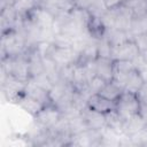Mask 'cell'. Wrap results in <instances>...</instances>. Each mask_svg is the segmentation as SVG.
Masks as SVG:
<instances>
[{"label":"cell","instance_id":"6da1fadb","mask_svg":"<svg viewBox=\"0 0 147 147\" xmlns=\"http://www.w3.org/2000/svg\"><path fill=\"white\" fill-rule=\"evenodd\" d=\"M29 47L21 29H10L1 32V59L25 54Z\"/></svg>","mask_w":147,"mask_h":147},{"label":"cell","instance_id":"7a4b0ae2","mask_svg":"<svg viewBox=\"0 0 147 147\" xmlns=\"http://www.w3.org/2000/svg\"><path fill=\"white\" fill-rule=\"evenodd\" d=\"M1 71L28 83L30 80V69L26 53L18 56L1 59Z\"/></svg>","mask_w":147,"mask_h":147},{"label":"cell","instance_id":"3957f363","mask_svg":"<svg viewBox=\"0 0 147 147\" xmlns=\"http://www.w3.org/2000/svg\"><path fill=\"white\" fill-rule=\"evenodd\" d=\"M62 117H63L62 111L52 103V105L45 106L36 116H33L32 122L40 129L49 131L60 122Z\"/></svg>","mask_w":147,"mask_h":147},{"label":"cell","instance_id":"277c9868","mask_svg":"<svg viewBox=\"0 0 147 147\" xmlns=\"http://www.w3.org/2000/svg\"><path fill=\"white\" fill-rule=\"evenodd\" d=\"M25 85L26 83L1 71V92L7 101L15 103L16 100L23 94Z\"/></svg>","mask_w":147,"mask_h":147},{"label":"cell","instance_id":"5b68a950","mask_svg":"<svg viewBox=\"0 0 147 147\" xmlns=\"http://www.w3.org/2000/svg\"><path fill=\"white\" fill-rule=\"evenodd\" d=\"M140 110V101L137 98V94L124 91L119 99L116 101V111L125 121L132 115L138 114Z\"/></svg>","mask_w":147,"mask_h":147},{"label":"cell","instance_id":"8992f818","mask_svg":"<svg viewBox=\"0 0 147 147\" xmlns=\"http://www.w3.org/2000/svg\"><path fill=\"white\" fill-rule=\"evenodd\" d=\"M78 56L79 54L72 47H59V46H55L54 44L47 55V57H49L57 68L77 63Z\"/></svg>","mask_w":147,"mask_h":147},{"label":"cell","instance_id":"52a82bcc","mask_svg":"<svg viewBox=\"0 0 147 147\" xmlns=\"http://www.w3.org/2000/svg\"><path fill=\"white\" fill-rule=\"evenodd\" d=\"M102 145V132L101 130L86 129L79 133L72 134L70 139V146L79 147H92Z\"/></svg>","mask_w":147,"mask_h":147},{"label":"cell","instance_id":"ba28073f","mask_svg":"<svg viewBox=\"0 0 147 147\" xmlns=\"http://www.w3.org/2000/svg\"><path fill=\"white\" fill-rule=\"evenodd\" d=\"M28 20H30L34 25H37L41 30H54L55 24V16L48 11L47 9L37 6L28 16H25Z\"/></svg>","mask_w":147,"mask_h":147},{"label":"cell","instance_id":"9c48e42d","mask_svg":"<svg viewBox=\"0 0 147 147\" xmlns=\"http://www.w3.org/2000/svg\"><path fill=\"white\" fill-rule=\"evenodd\" d=\"M140 55V51L136 45L133 39H129L123 44L113 47L111 51V59L113 60H127L133 61Z\"/></svg>","mask_w":147,"mask_h":147},{"label":"cell","instance_id":"30bf717a","mask_svg":"<svg viewBox=\"0 0 147 147\" xmlns=\"http://www.w3.org/2000/svg\"><path fill=\"white\" fill-rule=\"evenodd\" d=\"M86 107L88 109L94 110V111L107 114V113L116 109V102L106 99L105 96L100 95L99 93H94V94H91L87 98V100H86Z\"/></svg>","mask_w":147,"mask_h":147},{"label":"cell","instance_id":"8fae6325","mask_svg":"<svg viewBox=\"0 0 147 147\" xmlns=\"http://www.w3.org/2000/svg\"><path fill=\"white\" fill-rule=\"evenodd\" d=\"M82 117L87 126V129H93V130H102L106 126V114L94 111L92 109H88L85 107L82 111Z\"/></svg>","mask_w":147,"mask_h":147},{"label":"cell","instance_id":"7c38bea8","mask_svg":"<svg viewBox=\"0 0 147 147\" xmlns=\"http://www.w3.org/2000/svg\"><path fill=\"white\" fill-rule=\"evenodd\" d=\"M114 78L113 80L116 82L124 88V84L126 80L127 75L134 69L133 61L127 60H114Z\"/></svg>","mask_w":147,"mask_h":147},{"label":"cell","instance_id":"4fadbf2b","mask_svg":"<svg viewBox=\"0 0 147 147\" xmlns=\"http://www.w3.org/2000/svg\"><path fill=\"white\" fill-rule=\"evenodd\" d=\"M25 95L37 100L38 102H40L44 106H48L52 105V100H51V95H49V91L32 83V82H28L23 92Z\"/></svg>","mask_w":147,"mask_h":147},{"label":"cell","instance_id":"5bb4252c","mask_svg":"<svg viewBox=\"0 0 147 147\" xmlns=\"http://www.w3.org/2000/svg\"><path fill=\"white\" fill-rule=\"evenodd\" d=\"M114 13H115V25H114V29H118V30H123V31H127L129 32L130 28H131L132 20H133L132 11L123 3L118 8L114 9Z\"/></svg>","mask_w":147,"mask_h":147},{"label":"cell","instance_id":"9a60e30c","mask_svg":"<svg viewBox=\"0 0 147 147\" xmlns=\"http://www.w3.org/2000/svg\"><path fill=\"white\" fill-rule=\"evenodd\" d=\"M94 63L95 75L106 82H111L114 78V60L111 57H98Z\"/></svg>","mask_w":147,"mask_h":147},{"label":"cell","instance_id":"2e32d148","mask_svg":"<svg viewBox=\"0 0 147 147\" xmlns=\"http://www.w3.org/2000/svg\"><path fill=\"white\" fill-rule=\"evenodd\" d=\"M147 126L146 121L142 118V116L138 113L136 115H132L131 117L126 118L124 121L123 125V134L126 137H131L138 132H140L142 129Z\"/></svg>","mask_w":147,"mask_h":147},{"label":"cell","instance_id":"e0dca14e","mask_svg":"<svg viewBox=\"0 0 147 147\" xmlns=\"http://www.w3.org/2000/svg\"><path fill=\"white\" fill-rule=\"evenodd\" d=\"M22 110H24L25 113H28L30 116H36L45 106L44 105H41L40 102H38L37 100H34V99H32V98H30V96H28V95H25L24 93L16 100V102H15Z\"/></svg>","mask_w":147,"mask_h":147},{"label":"cell","instance_id":"ac0fdd59","mask_svg":"<svg viewBox=\"0 0 147 147\" xmlns=\"http://www.w3.org/2000/svg\"><path fill=\"white\" fill-rule=\"evenodd\" d=\"M146 80L144 79V77L141 76L140 71L134 68L126 77V80H125V84H124V91L126 92H131V93H137L140 87L142 86V84L145 83Z\"/></svg>","mask_w":147,"mask_h":147},{"label":"cell","instance_id":"d6986e66","mask_svg":"<svg viewBox=\"0 0 147 147\" xmlns=\"http://www.w3.org/2000/svg\"><path fill=\"white\" fill-rule=\"evenodd\" d=\"M103 36L106 37L108 42L111 45V47H116V46L123 44L124 41H126L129 39H132L127 31H123V30H118V29L106 30Z\"/></svg>","mask_w":147,"mask_h":147},{"label":"cell","instance_id":"ffe728a7","mask_svg":"<svg viewBox=\"0 0 147 147\" xmlns=\"http://www.w3.org/2000/svg\"><path fill=\"white\" fill-rule=\"evenodd\" d=\"M123 92H124V88L121 85H118L116 82L111 80V82L106 83V85L102 87V90L99 92V94L110 101L116 102L119 99V96L123 94Z\"/></svg>","mask_w":147,"mask_h":147},{"label":"cell","instance_id":"44dd1931","mask_svg":"<svg viewBox=\"0 0 147 147\" xmlns=\"http://www.w3.org/2000/svg\"><path fill=\"white\" fill-rule=\"evenodd\" d=\"M106 126L109 127L110 130L115 131L118 134H123V125H124V119L122 116L115 110H111L106 114Z\"/></svg>","mask_w":147,"mask_h":147},{"label":"cell","instance_id":"7402d4cb","mask_svg":"<svg viewBox=\"0 0 147 147\" xmlns=\"http://www.w3.org/2000/svg\"><path fill=\"white\" fill-rule=\"evenodd\" d=\"M11 6L17 13V15L24 18L38 6V3L34 0H13Z\"/></svg>","mask_w":147,"mask_h":147},{"label":"cell","instance_id":"603a6c76","mask_svg":"<svg viewBox=\"0 0 147 147\" xmlns=\"http://www.w3.org/2000/svg\"><path fill=\"white\" fill-rule=\"evenodd\" d=\"M142 32H147V13L140 16H134L131 23V28H130V36L131 38L138 33H142Z\"/></svg>","mask_w":147,"mask_h":147},{"label":"cell","instance_id":"cb8c5ba5","mask_svg":"<svg viewBox=\"0 0 147 147\" xmlns=\"http://www.w3.org/2000/svg\"><path fill=\"white\" fill-rule=\"evenodd\" d=\"M124 5L132 11L133 17L147 13V0H125Z\"/></svg>","mask_w":147,"mask_h":147},{"label":"cell","instance_id":"d4e9b609","mask_svg":"<svg viewBox=\"0 0 147 147\" xmlns=\"http://www.w3.org/2000/svg\"><path fill=\"white\" fill-rule=\"evenodd\" d=\"M113 47L105 36L98 38V54L99 57H111Z\"/></svg>","mask_w":147,"mask_h":147},{"label":"cell","instance_id":"484cf974","mask_svg":"<svg viewBox=\"0 0 147 147\" xmlns=\"http://www.w3.org/2000/svg\"><path fill=\"white\" fill-rule=\"evenodd\" d=\"M106 83H108V82L103 80L101 77H99L96 75L94 77H92L91 80L88 82V86H87V90H88L90 95L91 94H94V93H99L102 90V87L106 85Z\"/></svg>","mask_w":147,"mask_h":147},{"label":"cell","instance_id":"4316f807","mask_svg":"<svg viewBox=\"0 0 147 147\" xmlns=\"http://www.w3.org/2000/svg\"><path fill=\"white\" fill-rule=\"evenodd\" d=\"M133 146H147V126L140 132L129 137Z\"/></svg>","mask_w":147,"mask_h":147},{"label":"cell","instance_id":"83f0119b","mask_svg":"<svg viewBox=\"0 0 147 147\" xmlns=\"http://www.w3.org/2000/svg\"><path fill=\"white\" fill-rule=\"evenodd\" d=\"M132 39L134 40L136 45L138 46L140 53L147 49V32H142V33H138L136 36L132 37Z\"/></svg>","mask_w":147,"mask_h":147},{"label":"cell","instance_id":"f1b7e54d","mask_svg":"<svg viewBox=\"0 0 147 147\" xmlns=\"http://www.w3.org/2000/svg\"><path fill=\"white\" fill-rule=\"evenodd\" d=\"M136 94H137V98L140 101V103H147V82H145L142 84V86Z\"/></svg>","mask_w":147,"mask_h":147},{"label":"cell","instance_id":"f546056e","mask_svg":"<svg viewBox=\"0 0 147 147\" xmlns=\"http://www.w3.org/2000/svg\"><path fill=\"white\" fill-rule=\"evenodd\" d=\"M125 0H102L105 7L107 10H111V9H116L119 6H122L124 3Z\"/></svg>","mask_w":147,"mask_h":147},{"label":"cell","instance_id":"4dcf8cb0","mask_svg":"<svg viewBox=\"0 0 147 147\" xmlns=\"http://www.w3.org/2000/svg\"><path fill=\"white\" fill-rule=\"evenodd\" d=\"M139 114L142 116V118L146 121L147 123V103H140V110Z\"/></svg>","mask_w":147,"mask_h":147},{"label":"cell","instance_id":"1f68e13d","mask_svg":"<svg viewBox=\"0 0 147 147\" xmlns=\"http://www.w3.org/2000/svg\"><path fill=\"white\" fill-rule=\"evenodd\" d=\"M140 56H141L142 61L145 62V64H147V49L144 51V52H141V53H140Z\"/></svg>","mask_w":147,"mask_h":147}]
</instances>
